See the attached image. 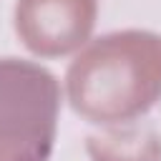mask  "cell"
<instances>
[{
    "label": "cell",
    "instance_id": "1",
    "mask_svg": "<svg viewBox=\"0 0 161 161\" xmlns=\"http://www.w3.org/2000/svg\"><path fill=\"white\" fill-rule=\"evenodd\" d=\"M65 91L88 121H133L161 96V35L126 28L88 40L65 70Z\"/></svg>",
    "mask_w": 161,
    "mask_h": 161
},
{
    "label": "cell",
    "instance_id": "2",
    "mask_svg": "<svg viewBox=\"0 0 161 161\" xmlns=\"http://www.w3.org/2000/svg\"><path fill=\"white\" fill-rule=\"evenodd\" d=\"M58 78L35 60L0 55V161H45L58 126Z\"/></svg>",
    "mask_w": 161,
    "mask_h": 161
},
{
    "label": "cell",
    "instance_id": "4",
    "mask_svg": "<svg viewBox=\"0 0 161 161\" xmlns=\"http://www.w3.org/2000/svg\"><path fill=\"white\" fill-rule=\"evenodd\" d=\"M88 153L93 161H161V136L153 128L113 123L88 138Z\"/></svg>",
    "mask_w": 161,
    "mask_h": 161
},
{
    "label": "cell",
    "instance_id": "3",
    "mask_svg": "<svg viewBox=\"0 0 161 161\" xmlns=\"http://www.w3.org/2000/svg\"><path fill=\"white\" fill-rule=\"evenodd\" d=\"M98 0H18L15 30L38 55H63L88 40Z\"/></svg>",
    "mask_w": 161,
    "mask_h": 161
}]
</instances>
